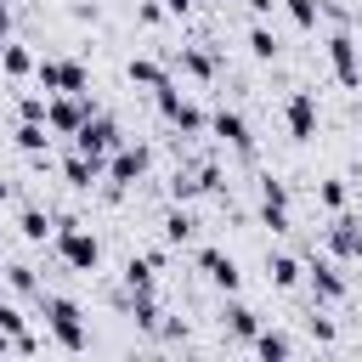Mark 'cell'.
I'll return each mask as SVG.
<instances>
[{"mask_svg": "<svg viewBox=\"0 0 362 362\" xmlns=\"http://www.w3.org/2000/svg\"><path fill=\"white\" fill-rule=\"evenodd\" d=\"M40 305H45V328H51V345H57V351H68V356L90 351V328H85V311H79L68 294H40Z\"/></svg>", "mask_w": 362, "mask_h": 362, "instance_id": "1", "label": "cell"}, {"mask_svg": "<svg viewBox=\"0 0 362 362\" xmlns=\"http://www.w3.org/2000/svg\"><path fill=\"white\" fill-rule=\"evenodd\" d=\"M51 249L68 272H96L102 266V243L74 221V215H57V232H51Z\"/></svg>", "mask_w": 362, "mask_h": 362, "instance_id": "2", "label": "cell"}, {"mask_svg": "<svg viewBox=\"0 0 362 362\" xmlns=\"http://www.w3.org/2000/svg\"><path fill=\"white\" fill-rule=\"evenodd\" d=\"M147 170H153V147H147V141H124V147H113V153H107V192L136 187Z\"/></svg>", "mask_w": 362, "mask_h": 362, "instance_id": "3", "label": "cell"}, {"mask_svg": "<svg viewBox=\"0 0 362 362\" xmlns=\"http://www.w3.org/2000/svg\"><path fill=\"white\" fill-rule=\"evenodd\" d=\"M322 51H328L334 79H339L345 90H362V45H356V34H351V28H334Z\"/></svg>", "mask_w": 362, "mask_h": 362, "instance_id": "4", "label": "cell"}, {"mask_svg": "<svg viewBox=\"0 0 362 362\" xmlns=\"http://www.w3.org/2000/svg\"><path fill=\"white\" fill-rule=\"evenodd\" d=\"M158 113H164V124H175L181 136H198V130H209V113L187 96V90H175V85H164L158 90Z\"/></svg>", "mask_w": 362, "mask_h": 362, "instance_id": "5", "label": "cell"}, {"mask_svg": "<svg viewBox=\"0 0 362 362\" xmlns=\"http://www.w3.org/2000/svg\"><path fill=\"white\" fill-rule=\"evenodd\" d=\"M96 113V102H90V90H62V96H51V113H45V124L57 130V136H79V124Z\"/></svg>", "mask_w": 362, "mask_h": 362, "instance_id": "6", "label": "cell"}, {"mask_svg": "<svg viewBox=\"0 0 362 362\" xmlns=\"http://www.w3.org/2000/svg\"><path fill=\"white\" fill-rule=\"evenodd\" d=\"M192 260H198V272H204V277H209L221 294H238V288H243V272H238V255H232V249L198 243V255H192Z\"/></svg>", "mask_w": 362, "mask_h": 362, "instance_id": "7", "label": "cell"}, {"mask_svg": "<svg viewBox=\"0 0 362 362\" xmlns=\"http://www.w3.org/2000/svg\"><path fill=\"white\" fill-rule=\"evenodd\" d=\"M34 79L45 85V90H90V74H85V62H74V57H40V68H34Z\"/></svg>", "mask_w": 362, "mask_h": 362, "instance_id": "8", "label": "cell"}, {"mask_svg": "<svg viewBox=\"0 0 362 362\" xmlns=\"http://www.w3.org/2000/svg\"><path fill=\"white\" fill-rule=\"evenodd\" d=\"M305 283H311V294L322 300V305H334V300H345V272L334 266V255H305Z\"/></svg>", "mask_w": 362, "mask_h": 362, "instance_id": "9", "label": "cell"}, {"mask_svg": "<svg viewBox=\"0 0 362 362\" xmlns=\"http://www.w3.org/2000/svg\"><path fill=\"white\" fill-rule=\"evenodd\" d=\"M283 124H288L294 141H311V136H317V90H288V102H283Z\"/></svg>", "mask_w": 362, "mask_h": 362, "instance_id": "10", "label": "cell"}, {"mask_svg": "<svg viewBox=\"0 0 362 362\" xmlns=\"http://www.w3.org/2000/svg\"><path fill=\"white\" fill-rule=\"evenodd\" d=\"M74 147H85V153H113V147H124V136H119V124L107 119V113H90L85 124H79V136H74Z\"/></svg>", "mask_w": 362, "mask_h": 362, "instance_id": "11", "label": "cell"}, {"mask_svg": "<svg viewBox=\"0 0 362 362\" xmlns=\"http://www.w3.org/2000/svg\"><path fill=\"white\" fill-rule=\"evenodd\" d=\"M260 226H272V232H288L294 226L288 221V187L277 175H260Z\"/></svg>", "mask_w": 362, "mask_h": 362, "instance_id": "12", "label": "cell"}, {"mask_svg": "<svg viewBox=\"0 0 362 362\" xmlns=\"http://www.w3.org/2000/svg\"><path fill=\"white\" fill-rule=\"evenodd\" d=\"M328 255H334V260H362V221H356V215L339 209V215L328 221Z\"/></svg>", "mask_w": 362, "mask_h": 362, "instance_id": "13", "label": "cell"}, {"mask_svg": "<svg viewBox=\"0 0 362 362\" xmlns=\"http://www.w3.org/2000/svg\"><path fill=\"white\" fill-rule=\"evenodd\" d=\"M255 328H260V317H255L238 294H226V300H221V334H226L232 345H249V339H255Z\"/></svg>", "mask_w": 362, "mask_h": 362, "instance_id": "14", "label": "cell"}, {"mask_svg": "<svg viewBox=\"0 0 362 362\" xmlns=\"http://www.w3.org/2000/svg\"><path fill=\"white\" fill-rule=\"evenodd\" d=\"M62 175H68V187H79V192H85V187H96V181L107 175V158H102V153H85V147H74V153L62 158Z\"/></svg>", "mask_w": 362, "mask_h": 362, "instance_id": "15", "label": "cell"}, {"mask_svg": "<svg viewBox=\"0 0 362 362\" xmlns=\"http://www.w3.org/2000/svg\"><path fill=\"white\" fill-rule=\"evenodd\" d=\"M209 130H215V141H226V147H238V153H249V119L238 113V107H215L209 113Z\"/></svg>", "mask_w": 362, "mask_h": 362, "instance_id": "16", "label": "cell"}, {"mask_svg": "<svg viewBox=\"0 0 362 362\" xmlns=\"http://www.w3.org/2000/svg\"><path fill=\"white\" fill-rule=\"evenodd\" d=\"M158 226H164V243H170V249H181V243H192V238H198V215H192L187 204H170Z\"/></svg>", "mask_w": 362, "mask_h": 362, "instance_id": "17", "label": "cell"}, {"mask_svg": "<svg viewBox=\"0 0 362 362\" xmlns=\"http://www.w3.org/2000/svg\"><path fill=\"white\" fill-rule=\"evenodd\" d=\"M124 79L158 96V90L170 85V68H164V62H153V57H130V62H124Z\"/></svg>", "mask_w": 362, "mask_h": 362, "instance_id": "18", "label": "cell"}, {"mask_svg": "<svg viewBox=\"0 0 362 362\" xmlns=\"http://www.w3.org/2000/svg\"><path fill=\"white\" fill-rule=\"evenodd\" d=\"M266 277H272V288H300L305 283V260L300 255H266Z\"/></svg>", "mask_w": 362, "mask_h": 362, "instance_id": "19", "label": "cell"}, {"mask_svg": "<svg viewBox=\"0 0 362 362\" xmlns=\"http://www.w3.org/2000/svg\"><path fill=\"white\" fill-rule=\"evenodd\" d=\"M158 266H164V249L130 255V260H124V288H158Z\"/></svg>", "mask_w": 362, "mask_h": 362, "instance_id": "20", "label": "cell"}, {"mask_svg": "<svg viewBox=\"0 0 362 362\" xmlns=\"http://www.w3.org/2000/svg\"><path fill=\"white\" fill-rule=\"evenodd\" d=\"M17 232H23L28 243H45V238L57 232V215L40 209V204H23V209H17Z\"/></svg>", "mask_w": 362, "mask_h": 362, "instance_id": "21", "label": "cell"}, {"mask_svg": "<svg viewBox=\"0 0 362 362\" xmlns=\"http://www.w3.org/2000/svg\"><path fill=\"white\" fill-rule=\"evenodd\" d=\"M249 351H255V356H266V362H283V356H294V339H288L283 328H266V322H260V328H255V339H249Z\"/></svg>", "mask_w": 362, "mask_h": 362, "instance_id": "22", "label": "cell"}, {"mask_svg": "<svg viewBox=\"0 0 362 362\" xmlns=\"http://www.w3.org/2000/svg\"><path fill=\"white\" fill-rule=\"evenodd\" d=\"M40 62H34V51L28 45H17V40H0V74L6 79H23V74H34Z\"/></svg>", "mask_w": 362, "mask_h": 362, "instance_id": "23", "label": "cell"}, {"mask_svg": "<svg viewBox=\"0 0 362 362\" xmlns=\"http://www.w3.org/2000/svg\"><path fill=\"white\" fill-rule=\"evenodd\" d=\"M175 68H181V74H192V79H215V74H221L215 51H204V45H187V51L175 57Z\"/></svg>", "mask_w": 362, "mask_h": 362, "instance_id": "24", "label": "cell"}, {"mask_svg": "<svg viewBox=\"0 0 362 362\" xmlns=\"http://www.w3.org/2000/svg\"><path fill=\"white\" fill-rule=\"evenodd\" d=\"M249 57H255V62H277V34L266 28V17L249 23Z\"/></svg>", "mask_w": 362, "mask_h": 362, "instance_id": "25", "label": "cell"}, {"mask_svg": "<svg viewBox=\"0 0 362 362\" xmlns=\"http://www.w3.org/2000/svg\"><path fill=\"white\" fill-rule=\"evenodd\" d=\"M11 141H17L23 153H45V147H51V124H40V119H23V124L11 130Z\"/></svg>", "mask_w": 362, "mask_h": 362, "instance_id": "26", "label": "cell"}, {"mask_svg": "<svg viewBox=\"0 0 362 362\" xmlns=\"http://www.w3.org/2000/svg\"><path fill=\"white\" fill-rule=\"evenodd\" d=\"M0 277H6V288H11V294H34V300L45 294V288H40V277H34V266H23V260L0 266Z\"/></svg>", "mask_w": 362, "mask_h": 362, "instance_id": "27", "label": "cell"}, {"mask_svg": "<svg viewBox=\"0 0 362 362\" xmlns=\"http://www.w3.org/2000/svg\"><path fill=\"white\" fill-rule=\"evenodd\" d=\"M317 204H322L328 215H339V209L351 204V187H345L339 175H322V181H317Z\"/></svg>", "mask_w": 362, "mask_h": 362, "instance_id": "28", "label": "cell"}, {"mask_svg": "<svg viewBox=\"0 0 362 362\" xmlns=\"http://www.w3.org/2000/svg\"><path fill=\"white\" fill-rule=\"evenodd\" d=\"M283 6H288V17H294L300 28H317V17L328 11V0H283Z\"/></svg>", "mask_w": 362, "mask_h": 362, "instance_id": "29", "label": "cell"}, {"mask_svg": "<svg viewBox=\"0 0 362 362\" xmlns=\"http://www.w3.org/2000/svg\"><path fill=\"white\" fill-rule=\"evenodd\" d=\"M311 339H317V345H334V339H339L334 317H311Z\"/></svg>", "mask_w": 362, "mask_h": 362, "instance_id": "30", "label": "cell"}, {"mask_svg": "<svg viewBox=\"0 0 362 362\" xmlns=\"http://www.w3.org/2000/svg\"><path fill=\"white\" fill-rule=\"evenodd\" d=\"M136 17H141V23H147V28H153V23H164V6H153V0H147V6H141V11H136Z\"/></svg>", "mask_w": 362, "mask_h": 362, "instance_id": "31", "label": "cell"}, {"mask_svg": "<svg viewBox=\"0 0 362 362\" xmlns=\"http://www.w3.org/2000/svg\"><path fill=\"white\" fill-rule=\"evenodd\" d=\"M243 6H249V17H272V6H277V0H243Z\"/></svg>", "mask_w": 362, "mask_h": 362, "instance_id": "32", "label": "cell"}, {"mask_svg": "<svg viewBox=\"0 0 362 362\" xmlns=\"http://www.w3.org/2000/svg\"><path fill=\"white\" fill-rule=\"evenodd\" d=\"M164 11H175V17H187V11H198V0H164Z\"/></svg>", "mask_w": 362, "mask_h": 362, "instance_id": "33", "label": "cell"}, {"mask_svg": "<svg viewBox=\"0 0 362 362\" xmlns=\"http://www.w3.org/2000/svg\"><path fill=\"white\" fill-rule=\"evenodd\" d=\"M6 34H11V6L0 0V40H6Z\"/></svg>", "mask_w": 362, "mask_h": 362, "instance_id": "34", "label": "cell"}, {"mask_svg": "<svg viewBox=\"0 0 362 362\" xmlns=\"http://www.w3.org/2000/svg\"><path fill=\"white\" fill-rule=\"evenodd\" d=\"M0 300H6V277H0Z\"/></svg>", "mask_w": 362, "mask_h": 362, "instance_id": "35", "label": "cell"}, {"mask_svg": "<svg viewBox=\"0 0 362 362\" xmlns=\"http://www.w3.org/2000/svg\"><path fill=\"white\" fill-rule=\"evenodd\" d=\"M356 119H362V96H356Z\"/></svg>", "mask_w": 362, "mask_h": 362, "instance_id": "36", "label": "cell"}]
</instances>
